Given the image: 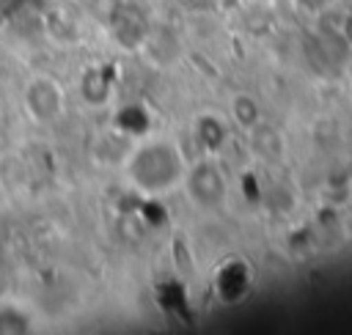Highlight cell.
Listing matches in <instances>:
<instances>
[{
	"instance_id": "2",
	"label": "cell",
	"mask_w": 352,
	"mask_h": 335,
	"mask_svg": "<svg viewBox=\"0 0 352 335\" xmlns=\"http://www.w3.org/2000/svg\"><path fill=\"white\" fill-rule=\"evenodd\" d=\"M25 110L38 124L55 121L63 110V91H60L58 80H52L47 74L30 77L25 85Z\"/></svg>"
},
{
	"instance_id": "1",
	"label": "cell",
	"mask_w": 352,
	"mask_h": 335,
	"mask_svg": "<svg viewBox=\"0 0 352 335\" xmlns=\"http://www.w3.org/2000/svg\"><path fill=\"white\" fill-rule=\"evenodd\" d=\"M126 173L138 189H143L148 195H160V192H168L176 187V181L184 176V168H182L179 151L170 143L157 140V143L140 146L132 154Z\"/></svg>"
},
{
	"instance_id": "4",
	"label": "cell",
	"mask_w": 352,
	"mask_h": 335,
	"mask_svg": "<svg viewBox=\"0 0 352 335\" xmlns=\"http://www.w3.org/2000/svg\"><path fill=\"white\" fill-rule=\"evenodd\" d=\"M198 140L204 143L206 151H217L223 146V140H226V126L217 118L206 115V118L198 121Z\"/></svg>"
},
{
	"instance_id": "5",
	"label": "cell",
	"mask_w": 352,
	"mask_h": 335,
	"mask_svg": "<svg viewBox=\"0 0 352 335\" xmlns=\"http://www.w3.org/2000/svg\"><path fill=\"white\" fill-rule=\"evenodd\" d=\"M234 121L239 126H256L258 124V107H256V99L250 96H236L234 99Z\"/></svg>"
},
{
	"instance_id": "3",
	"label": "cell",
	"mask_w": 352,
	"mask_h": 335,
	"mask_svg": "<svg viewBox=\"0 0 352 335\" xmlns=\"http://www.w3.org/2000/svg\"><path fill=\"white\" fill-rule=\"evenodd\" d=\"M184 187L190 192V198L204 206V209H214L223 203L226 198V176L220 173V168L209 159L192 165L187 173H184Z\"/></svg>"
},
{
	"instance_id": "6",
	"label": "cell",
	"mask_w": 352,
	"mask_h": 335,
	"mask_svg": "<svg viewBox=\"0 0 352 335\" xmlns=\"http://www.w3.org/2000/svg\"><path fill=\"white\" fill-rule=\"evenodd\" d=\"M30 321H28V316H22L16 308L11 310V313H0V332H25V330H30L28 327Z\"/></svg>"
}]
</instances>
